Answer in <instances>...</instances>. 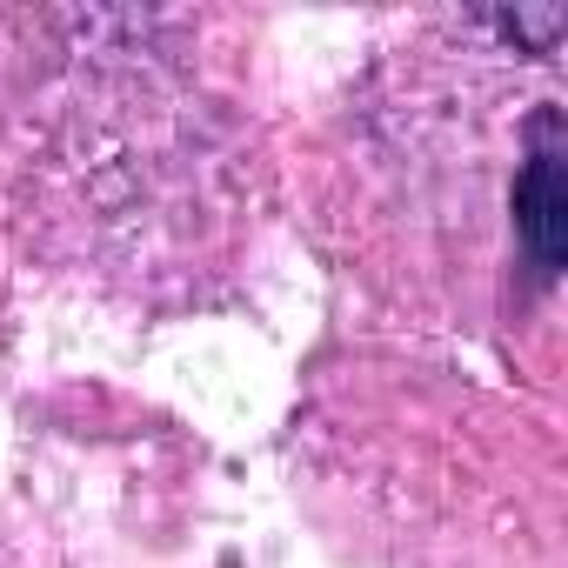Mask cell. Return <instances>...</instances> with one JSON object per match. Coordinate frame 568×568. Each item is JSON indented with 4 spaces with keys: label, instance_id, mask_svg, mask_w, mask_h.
I'll return each mask as SVG.
<instances>
[{
    "label": "cell",
    "instance_id": "obj_1",
    "mask_svg": "<svg viewBox=\"0 0 568 568\" xmlns=\"http://www.w3.org/2000/svg\"><path fill=\"white\" fill-rule=\"evenodd\" d=\"M515 241H521V254H528V267H535V281L548 288V281L561 274V207H568V194H561V121L541 108L535 114V128H528V161H521V174H515Z\"/></svg>",
    "mask_w": 568,
    "mask_h": 568
},
{
    "label": "cell",
    "instance_id": "obj_2",
    "mask_svg": "<svg viewBox=\"0 0 568 568\" xmlns=\"http://www.w3.org/2000/svg\"><path fill=\"white\" fill-rule=\"evenodd\" d=\"M495 28H501V34H521V41H535V48H548L555 28H561V8H548V14H501Z\"/></svg>",
    "mask_w": 568,
    "mask_h": 568
}]
</instances>
